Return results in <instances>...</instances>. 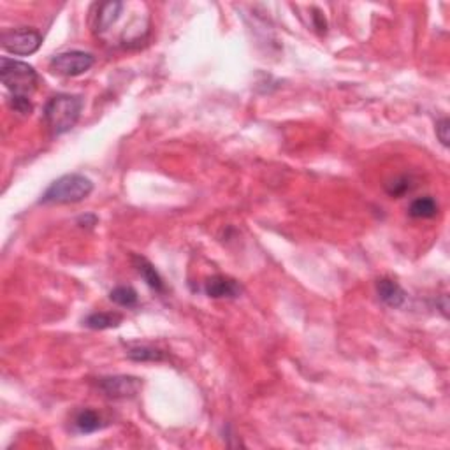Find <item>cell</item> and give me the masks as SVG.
Instances as JSON below:
<instances>
[{"mask_svg":"<svg viewBox=\"0 0 450 450\" xmlns=\"http://www.w3.org/2000/svg\"><path fill=\"white\" fill-rule=\"evenodd\" d=\"M93 66V55L86 53V51H66L57 57L51 58L50 67L53 73L60 74V76L74 77L85 74L90 67Z\"/></svg>","mask_w":450,"mask_h":450,"instance_id":"5","label":"cell"},{"mask_svg":"<svg viewBox=\"0 0 450 450\" xmlns=\"http://www.w3.org/2000/svg\"><path fill=\"white\" fill-rule=\"evenodd\" d=\"M377 292L378 297H380L387 306H391V308H400L401 304L404 303V299H406L404 290L401 289L396 281L388 280V278H382V280L377 281Z\"/></svg>","mask_w":450,"mask_h":450,"instance_id":"8","label":"cell"},{"mask_svg":"<svg viewBox=\"0 0 450 450\" xmlns=\"http://www.w3.org/2000/svg\"><path fill=\"white\" fill-rule=\"evenodd\" d=\"M449 132H450V122H449V120H447V118L440 120L438 124H436V135H438V139L442 141L443 147H449V139H450Z\"/></svg>","mask_w":450,"mask_h":450,"instance_id":"18","label":"cell"},{"mask_svg":"<svg viewBox=\"0 0 450 450\" xmlns=\"http://www.w3.org/2000/svg\"><path fill=\"white\" fill-rule=\"evenodd\" d=\"M122 9H124L122 2H106V4L100 6L99 15H97V30H99V34L108 32L118 21Z\"/></svg>","mask_w":450,"mask_h":450,"instance_id":"10","label":"cell"},{"mask_svg":"<svg viewBox=\"0 0 450 450\" xmlns=\"http://www.w3.org/2000/svg\"><path fill=\"white\" fill-rule=\"evenodd\" d=\"M2 48L8 53L27 57V55L35 53L43 44L41 34L32 28H18V30H9L2 34Z\"/></svg>","mask_w":450,"mask_h":450,"instance_id":"4","label":"cell"},{"mask_svg":"<svg viewBox=\"0 0 450 450\" xmlns=\"http://www.w3.org/2000/svg\"><path fill=\"white\" fill-rule=\"evenodd\" d=\"M124 317L118 315V313H104V312H97L92 313L85 319V326L90 327V329H95V331H104V329H113V327H118L122 324Z\"/></svg>","mask_w":450,"mask_h":450,"instance_id":"12","label":"cell"},{"mask_svg":"<svg viewBox=\"0 0 450 450\" xmlns=\"http://www.w3.org/2000/svg\"><path fill=\"white\" fill-rule=\"evenodd\" d=\"M204 292L213 299H236L241 296V287L236 280L229 276L216 274L206 280L204 283Z\"/></svg>","mask_w":450,"mask_h":450,"instance_id":"7","label":"cell"},{"mask_svg":"<svg viewBox=\"0 0 450 450\" xmlns=\"http://www.w3.org/2000/svg\"><path fill=\"white\" fill-rule=\"evenodd\" d=\"M0 77L6 88L12 93V97H30V93L37 85V74L34 67L12 58L0 60Z\"/></svg>","mask_w":450,"mask_h":450,"instance_id":"3","label":"cell"},{"mask_svg":"<svg viewBox=\"0 0 450 450\" xmlns=\"http://www.w3.org/2000/svg\"><path fill=\"white\" fill-rule=\"evenodd\" d=\"M410 189H412V185H410V178L408 176L396 178V180L391 181V183L387 185L388 196H393V197L404 196V194H406Z\"/></svg>","mask_w":450,"mask_h":450,"instance_id":"16","label":"cell"},{"mask_svg":"<svg viewBox=\"0 0 450 450\" xmlns=\"http://www.w3.org/2000/svg\"><path fill=\"white\" fill-rule=\"evenodd\" d=\"M109 299L115 304H118V306H124V308H134L139 303L138 292L132 287H125V285L113 289L109 292Z\"/></svg>","mask_w":450,"mask_h":450,"instance_id":"15","label":"cell"},{"mask_svg":"<svg viewBox=\"0 0 450 450\" xmlns=\"http://www.w3.org/2000/svg\"><path fill=\"white\" fill-rule=\"evenodd\" d=\"M408 213L413 218H433L438 213V204L433 197H419V199L413 200L408 208Z\"/></svg>","mask_w":450,"mask_h":450,"instance_id":"13","label":"cell"},{"mask_svg":"<svg viewBox=\"0 0 450 450\" xmlns=\"http://www.w3.org/2000/svg\"><path fill=\"white\" fill-rule=\"evenodd\" d=\"M83 109V99L79 95H55L48 100L44 108V120L53 135L69 132L79 120Z\"/></svg>","mask_w":450,"mask_h":450,"instance_id":"1","label":"cell"},{"mask_svg":"<svg viewBox=\"0 0 450 450\" xmlns=\"http://www.w3.org/2000/svg\"><path fill=\"white\" fill-rule=\"evenodd\" d=\"M132 262H134L135 271L141 274L142 280L147 281L148 287H151L155 292H164V280L148 259L141 257V255H132Z\"/></svg>","mask_w":450,"mask_h":450,"instance_id":"9","label":"cell"},{"mask_svg":"<svg viewBox=\"0 0 450 450\" xmlns=\"http://www.w3.org/2000/svg\"><path fill=\"white\" fill-rule=\"evenodd\" d=\"M11 106L15 111L21 113V115H30L32 113V104L27 97H12Z\"/></svg>","mask_w":450,"mask_h":450,"instance_id":"17","label":"cell"},{"mask_svg":"<svg viewBox=\"0 0 450 450\" xmlns=\"http://www.w3.org/2000/svg\"><path fill=\"white\" fill-rule=\"evenodd\" d=\"M129 359L135 362H160L166 361V354L160 348H155L151 345H134L129 346Z\"/></svg>","mask_w":450,"mask_h":450,"instance_id":"11","label":"cell"},{"mask_svg":"<svg viewBox=\"0 0 450 450\" xmlns=\"http://www.w3.org/2000/svg\"><path fill=\"white\" fill-rule=\"evenodd\" d=\"M93 183L83 174H66L53 181L43 194L41 204H74L92 194Z\"/></svg>","mask_w":450,"mask_h":450,"instance_id":"2","label":"cell"},{"mask_svg":"<svg viewBox=\"0 0 450 450\" xmlns=\"http://www.w3.org/2000/svg\"><path fill=\"white\" fill-rule=\"evenodd\" d=\"M74 424H76L77 431L85 433V435H90V433L99 431L100 427H102V420H100V415L97 412H93V410H83V412L77 413Z\"/></svg>","mask_w":450,"mask_h":450,"instance_id":"14","label":"cell"},{"mask_svg":"<svg viewBox=\"0 0 450 450\" xmlns=\"http://www.w3.org/2000/svg\"><path fill=\"white\" fill-rule=\"evenodd\" d=\"M141 380L134 377H125V375H118V377H106L99 380V387L102 388V393L106 396L113 397V400H127V397H134L141 388Z\"/></svg>","mask_w":450,"mask_h":450,"instance_id":"6","label":"cell"}]
</instances>
